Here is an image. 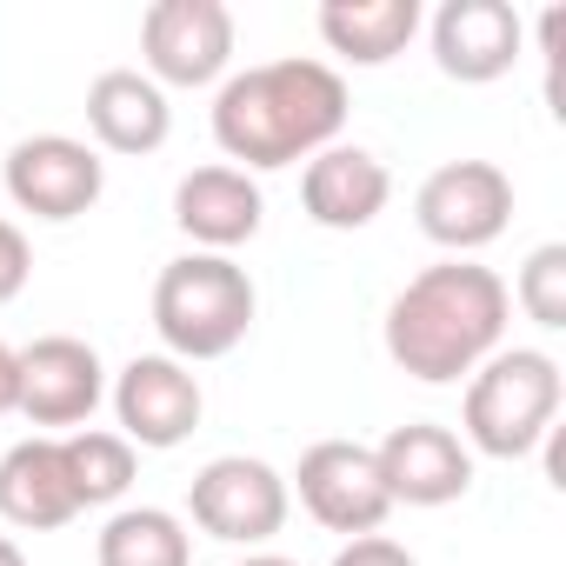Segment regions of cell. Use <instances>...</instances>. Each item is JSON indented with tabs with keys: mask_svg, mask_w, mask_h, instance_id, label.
I'll use <instances>...</instances> for the list:
<instances>
[{
	"mask_svg": "<svg viewBox=\"0 0 566 566\" xmlns=\"http://www.w3.org/2000/svg\"><path fill=\"white\" fill-rule=\"evenodd\" d=\"M347 127V81L327 61H260L227 74L213 94V147L240 160V174H273L314 160Z\"/></svg>",
	"mask_w": 566,
	"mask_h": 566,
	"instance_id": "obj_1",
	"label": "cell"
},
{
	"mask_svg": "<svg viewBox=\"0 0 566 566\" xmlns=\"http://www.w3.org/2000/svg\"><path fill=\"white\" fill-rule=\"evenodd\" d=\"M506 280L480 260H440L413 273L387 307V360L427 387L473 380L480 360L500 354L506 340Z\"/></svg>",
	"mask_w": 566,
	"mask_h": 566,
	"instance_id": "obj_2",
	"label": "cell"
},
{
	"mask_svg": "<svg viewBox=\"0 0 566 566\" xmlns=\"http://www.w3.org/2000/svg\"><path fill=\"white\" fill-rule=\"evenodd\" d=\"M253 307H260V294L233 253H180L154 280V334L180 367L227 360L247 340Z\"/></svg>",
	"mask_w": 566,
	"mask_h": 566,
	"instance_id": "obj_3",
	"label": "cell"
},
{
	"mask_svg": "<svg viewBox=\"0 0 566 566\" xmlns=\"http://www.w3.org/2000/svg\"><path fill=\"white\" fill-rule=\"evenodd\" d=\"M559 394L566 387H559V360L553 354H539V347H500L467 380V407H460L467 453H486V460H526V453H539V440L559 420Z\"/></svg>",
	"mask_w": 566,
	"mask_h": 566,
	"instance_id": "obj_4",
	"label": "cell"
},
{
	"mask_svg": "<svg viewBox=\"0 0 566 566\" xmlns=\"http://www.w3.org/2000/svg\"><path fill=\"white\" fill-rule=\"evenodd\" d=\"M287 480H280L266 460L253 453H220L187 480V513L200 533L227 539V546H266L280 526H287Z\"/></svg>",
	"mask_w": 566,
	"mask_h": 566,
	"instance_id": "obj_5",
	"label": "cell"
},
{
	"mask_svg": "<svg viewBox=\"0 0 566 566\" xmlns=\"http://www.w3.org/2000/svg\"><path fill=\"white\" fill-rule=\"evenodd\" d=\"M413 220H420V233L433 247H447L453 260H467V253H480V247H493L506 233V220H513V180L493 160H447V167H433L420 180Z\"/></svg>",
	"mask_w": 566,
	"mask_h": 566,
	"instance_id": "obj_6",
	"label": "cell"
},
{
	"mask_svg": "<svg viewBox=\"0 0 566 566\" xmlns=\"http://www.w3.org/2000/svg\"><path fill=\"white\" fill-rule=\"evenodd\" d=\"M140 61L160 94L213 87L233 61V14L220 0H154L140 14Z\"/></svg>",
	"mask_w": 566,
	"mask_h": 566,
	"instance_id": "obj_7",
	"label": "cell"
},
{
	"mask_svg": "<svg viewBox=\"0 0 566 566\" xmlns=\"http://www.w3.org/2000/svg\"><path fill=\"white\" fill-rule=\"evenodd\" d=\"M8 200L34 220H81L107 193V160L74 134H28L0 160Z\"/></svg>",
	"mask_w": 566,
	"mask_h": 566,
	"instance_id": "obj_8",
	"label": "cell"
},
{
	"mask_svg": "<svg viewBox=\"0 0 566 566\" xmlns=\"http://www.w3.org/2000/svg\"><path fill=\"white\" fill-rule=\"evenodd\" d=\"M294 486H301V506H307L327 533H347V539L380 533L387 513H394L387 480H380V460H374V447H360V440H314V447L301 453Z\"/></svg>",
	"mask_w": 566,
	"mask_h": 566,
	"instance_id": "obj_9",
	"label": "cell"
},
{
	"mask_svg": "<svg viewBox=\"0 0 566 566\" xmlns=\"http://www.w3.org/2000/svg\"><path fill=\"white\" fill-rule=\"evenodd\" d=\"M207 413V394L193 380V367H180L174 354H140L120 367L114 380V420H120V440L127 447H180Z\"/></svg>",
	"mask_w": 566,
	"mask_h": 566,
	"instance_id": "obj_10",
	"label": "cell"
},
{
	"mask_svg": "<svg viewBox=\"0 0 566 566\" xmlns=\"http://www.w3.org/2000/svg\"><path fill=\"white\" fill-rule=\"evenodd\" d=\"M14 360H21V400H14V413H28L34 427H81L107 400V367L74 334H48V340L21 347Z\"/></svg>",
	"mask_w": 566,
	"mask_h": 566,
	"instance_id": "obj_11",
	"label": "cell"
},
{
	"mask_svg": "<svg viewBox=\"0 0 566 566\" xmlns=\"http://www.w3.org/2000/svg\"><path fill=\"white\" fill-rule=\"evenodd\" d=\"M380 480H387V500L394 506H447V500H467L473 486V453L453 427H433V420H407L394 427L380 447Z\"/></svg>",
	"mask_w": 566,
	"mask_h": 566,
	"instance_id": "obj_12",
	"label": "cell"
},
{
	"mask_svg": "<svg viewBox=\"0 0 566 566\" xmlns=\"http://www.w3.org/2000/svg\"><path fill=\"white\" fill-rule=\"evenodd\" d=\"M427 34H433L440 74L460 81V87H486V81L513 74V61L526 48V21L506 0H447Z\"/></svg>",
	"mask_w": 566,
	"mask_h": 566,
	"instance_id": "obj_13",
	"label": "cell"
},
{
	"mask_svg": "<svg viewBox=\"0 0 566 566\" xmlns=\"http://www.w3.org/2000/svg\"><path fill=\"white\" fill-rule=\"evenodd\" d=\"M387 200H394V174H387V160H380L374 147L334 140V147H321V154L307 160V174H301V207H307V220L327 227V233H360V227H374V220L387 213Z\"/></svg>",
	"mask_w": 566,
	"mask_h": 566,
	"instance_id": "obj_14",
	"label": "cell"
},
{
	"mask_svg": "<svg viewBox=\"0 0 566 566\" xmlns=\"http://www.w3.org/2000/svg\"><path fill=\"white\" fill-rule=\"evenodd\" d=\"M260 220H266V200H260L253 174H240V167H227V160L193 167V174H180V187H174V227H180L200 253H233V247H247V240L260 233Z\"/></svg>",
	"mask_w": 566,
	"mask_h": 566,
	"instance_id": "obj_15",
	"label": "cell"
},
{
	"mask_svg": "<svg viewBox=\"0 0 566 566\" xmlns=\"http://www.w3.org/2000/svg\"><path fill=\"white\" fill-rule=\"evenodd\" d=\"M87 127H94V154H154L174 134V107L167 94L140 74V67H107L87 87Z\"/></svg>",
	"mask_w": 566,
	"mask_h": 566,
	"instance_id": "obj_16",
	"label": "cell"
},
{
	"mask_svg": "<svg viewBox=\"0 0 566 566\" xmlns=\"http://www.w3.org/2000/svg\"><path fill=\"white\" fill-rule=\"evenodd\" d=\"M81 513L74 500V480L61 467V440L34 433L21 447L0 453V520L21 526V533H54Z\"/></svg>",
	"mask_w": 566,
	"mask_h": 566,
	"instance_id": "obj_17",
	"label": "cell"
},
{
	"mask_svg": "<svg viewBox=\"0 0 566 566\" xmlns=\"http://www.w3.org/2000/svg\"><path fill=\"white\" fill-rule=\"evenodd\" d=\"M321 41L354 67H387L420 34V0H327L314 14Z\"/></svg>",
	"mask_w": 566,
	"mask_h": 566,
	"instance_id": "obj_18",
	"label": "cell"
},
{
	"mask_svg": "<svg viewBox=\"0 0 566 566\" xmlns=\"http://www.w3.org/2000/svg\"><path fill=\"white\" fill-rule=\"evenodd\" d=\"M101 566H193V539L180 526V513L167 506H120L101 539H94Z\"/></svg>",
	"mask_w": 566,
	"mask_h": 566,
	"instance_id": "obj_19",
	"label": "cell"
},
{
	"mask_svg": "<svg viewBox=\"0 0 566 566\" xmlns=\"http://www.w3.org/2000/svg\"><path fill=\"white\" fill-rule=\"evenodd\" d=\"M61 467H67V480H74V500H81V513L87 506H114V500H127V486H134V447L120 440V433H101V427H81V433H67L61 440Z\"/></svg>",
	"mask_w": 566,
	"mask_h": 566,
	"instance_id": "obj_20",
	"label": "cell"
},
{
	"mask_svg": "<svg viewBox=\"0 0 566 566\" xmlns=\"http://www.w3.org/2000/svg\"><path fill=\"white\" fill-rule=\"evenodd\" d=\"M506 301H520V307H526V321H533V327H546V334H559V327H566V247H559V240H546V247H533V253H526L520 287H513Z\"/></svg>",
	"mask_w": 566,
	"mask_h": 566,
	"instance_id": "obj_21",
	"label": "cell"
},
{
	"mask_svg": "<svg viewBox=\"0 0 566 566\" xmlns=\"http://www.w3.org/2000/svg\"><path fill=\"white\" fill-rule=\"evenodd\" d=\"M28 273H34V247H28V233H21L8 213H0V307H8V301H21Z\"/></svg>",
	"mask_w": 566,
	"mask_h": 566,
	"instance_id": "obj_22",
	"label": "cell"
},
{
	"mask_svg": "<svg viewBox=\"0 0 566 566\" xmlns=\"http://www.w3.org/2000/svg\"><path fill=\"white\" fill-rule=\"evenodd\" d=\"M334 566H420V559L400 539H387V533H360V539H347L334 553Z\"/></svg>",
	"mask_w": 566,
	"mask_h": 566,
	"instance_id": "obj_23",
	"label": "cell"
},
{
	"mask_svg": "<svg viewBox=\"0 0 566 566\" xmlns=\"http://www.w3.org/2000/svg\"><path fill=\"white\" fill-rule=\"evenodd\" d=\"M14 400H21V360L14 347H0V413H14Z\"/></svg>",
	"mask_w": 566,
	"mask_h": 566,
	"instance_id": "obj_24",
	"label": "cell"
},
{
	"mask_svg": "<svg viewBox=\"0 0 566 566\" xmlns=\"http://www.w3.org/2000/svg\"><path fill=\"white\" fill-rule=\"evenodd\" d=\"M0 566H28V553H21V546H14L8 533H0Z\"/></svg>",
	"mask_w": 566,
	"mask_h": 566,
	"instance_id": "obj_25",
	"label": "cell"
},
{
	"mask_svg": "<svg viewBox=\"0 0 566 566\" xmlns=\"http://www.w3.org/2000/svg\"><path fill=\"white\" fill-rule=\"evenodd\" d=\"M240 566H294V559H280V553H247Z\"/></svg>",
	"mask_w": 566,
	"mask_h": 566,
	"instance_id": "obj_26",
	"label": "cell"
}]
</instances>
